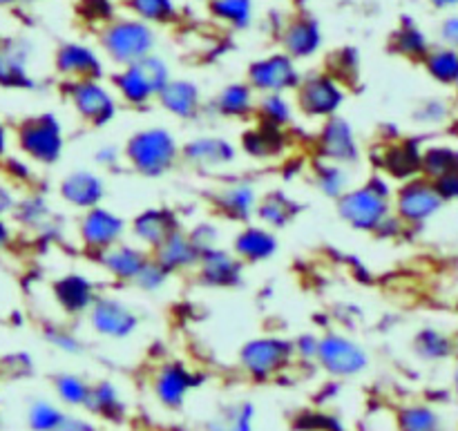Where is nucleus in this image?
Instances as JSON below:
<instances>
[{"label": "nucleus", "instance_id": "nucleus-29", "mask_svg": "<svg viewBox=\"0 0 458 431\" xmlns=\"http://www.w3.org/2000/svg\"><path fill=\"white\" fill-rule=\"evenodd\" d=\"M255 106H258V94L253 92V88L246 80H233L215 94L210 106L206 103V110L219 119L253 121Z\"/></svg>", "mask_w": 458, "mask_h": 431}, {"label": "nucleus", "instance_id": "nucleus-17", "mask_svg": "<svg viewBox=\"0 0 458 431\" xmlns=\"http://www.w3.org/2000/svg\"><path fill=\"white\" fill-rule=\"evenodd\" d=\"M182 228L183 224L174 208H168V206H148V208H143L141 213H137L130 219L128 235L132 237L134 244L152 253L170 235H174Z\"/></svg>", "mask_w": 458, "mask_h": 431}, {"label": "nucleus", "instance_id": "nucleus-50", "mask_svg": "<svg viewBox=\"0 0 458 431\" xmlns=\"http://www.w3.org/2000/svg\"><path fill=\"white\" fill-rule=\"evenodd\" d=\"M188 237L195 244V249L199 253H206V250H213L217 246H222V232H219V226L215 222H199L192 228H188Z\"/></svg>", "mask_w": 458, "mask_h": 431}, {"label": "nucleus", "instance_id": "nucleus-30", "mask_svg": "<svg viewBox=\"0 0 458 431\" xmlns=\"http://www.w3.org/2000/svg\"><path fill=\"white\" fill-rule=\"evenodd\" d=\"M150 255L170 277L192 273L201 258V253L195 249L191 237H188L186 228H182V231H177L174 235H170L168 240H165L159 249L152 250Z\"/></svg>", "mask_w": 458, "mask_h": 431}, {"label": "nucleus", "instance_id": "nucleus-18", "mask_svg": "<svg viewBox=\"0 0 458 431\" xmlns=\"http://www.w3.org/2000/svg\"><path fill=\"white\" fill-rule=\"evenodd\" d=\"M54 72L63 79V83L72 80H103L106 65L103 58L92 45L67 40L54 52Z\"/></svg>", "mask_w": 458, "mask_h": 431}, {"label": "nucleus", "instance_id": "nucleus-42", "mask_svg": "<svg viewBox=\"0 0 458 431\" xmlns=\"http://www.w3.org/2000/svg\"><path fill=\"white\" fill-rule=\"evenodd\" d=\"M392 49L401 56L410 58V61H423L432 47H429L425 31L419 25H414L410 18H405L403 25L392 34Z\"/></svg>", "mask_w": 458, "mask_h": 431}, {"label": "nucleus", "instance_id": "nucleus-24", "mask_svg": "<svg viewBox=\"0 0 458 431\" xmlns=\"http://www.w3.org/2000/svg\"><path fill=\"white\" fill-rule=\"evenodd\" d=\"M31 47L21 36H0V88L31 89L34 76L30 70Z\"/></svg>", "mask_w": 458, "mask_h": 431}, {"label": "nucleus", "instance_id": "nucleus-26", "mask_svg": "<svg viewBox=\"0 0 458 431\" xmlns=\"http://www.w3.org/2000/svg\"><path fill=\"white\" fill-rule=\"evenodd\" d=\"M157 106L165 114L174 116L179 121H195L206 112V101L201 88L191 79H173L164 85V89L157 97Z\"/></svg>", "mask_w": 458, "mask_h": 431}, {"label": "nucleus", "instance_id": "nucleus-20", "mask_svg": "<svg viewBox=\"0 0 458 431\" xmlns=\"http://www.w3.org/2000/svg\"><path fill=\"white\" fill-rule=\"evenodd\" d=\"M49 293H52V300L58 307V311L65 317L76 320V317L88 316V311L92 308L94 300L98 298L101 289L94 284L92 277L72 271L58 275L49 284Z\"/></svg>", "mask_w": 458, "mask_h": 431}, {"label": "nucleus", "instance_id": "nucleus-53", "mask_svg": "<svg viewBox=\"0 0 458 431\" xmlns=\"http://www.w3.org/2000/svg\"><path fill=\"white\" fill-rule=\"evenodd\" d=\"M94 164L101 170H116L123 164V150L116 143H103L94 152Z\"/></svg>", "mask_w": 458, "mask_h": 431}, {"label": "nucleus", "instance_id": "nucleus-43", "mask_svg": "<svg viewBox=\"0 0 458 431\" xmlns=\"http://www.w3.org/2000/svg\"><path fill=\"white\" fill-rule=\"evenodd\" d=\"M396 429L398 431H445L443 418L434 407L423 402H411L403 405L396 411Z\"/></svg>", "mask_w": 458, "mask_h": 431}, {"label": "nucleus", "instance_id": "nucleus-60", "mask_svg": "<svg viewBox=\"0 0 458 431\" xmlns=\"http://www.w3.org/2000/svg\"><path fill=\"white\" fill-rule=\"evenodd\" d=\"M429 3H432L437 9H452V7H458V0H429Z\"/></svg>", "mask_w": 458, "mask_h": 431}, {"label": "nucleus", "instance_id": "nucleus-15", "mask_svg": "<svg viewBox=\"0 0 458 431\" xmlns=\"http://www.w3.org/2000/svg\"><path fill=\"white\" fill-rule=\"evenodd\" d=\"M360 156L358 134L344 116L338 114L322 121L316 134V159L352 168V165L360 164Z\"/></svg>", "mask_w": 458, "mask_h": 431}, {"label": "nucleus", "instance_id": "nucleus-33", "mask_svg": "<svg viewBox=\"0 0 458 431\" xmlns=\"http://www.w3.org/2000/svg\"><path fill=\"white\" fill-rule=\"evenodd\" d=\"M300 204L282 190H268L259 195L258 208H255V222L262 224L268 231L277 232L289 228L298 219Z\"/></svg>", "mask_w": 458, "mask_h": 431}, {"label": "nucleus", "instance_id": "nucleus-58", "mask_svg": "<svg viewBox=\"0 0 458 431\" xmlns=\"http://www.w3.org/2000/svg\"><path fill=\"white\" fill-rule=\"evenodd\" d=\"M16 241V226L9 217H0V253L9 250Z\"/></svg>", "mask_w": 458, "mask_h": 431}, {"label": "nucleus", "instance_id": "nucleus-59", "mask_svg": "<svg viewBox=\"0 0 458 431\" xmlns=\"http://www.w3.org/2000/svg\"><path fill=\"white\" fill-rule=\"evenodd\" d=\"M7 152H9V130L7 125L0 123V164L7 159Z\"/></svg>", "mask_w": 458, "mask_h": 431}, {"label": "nucleus", "instance_id": "nucleus-13", "mask_svg": "<svg viewBox=\"0 0 458 431\" xmlns=\"http://www.w3.org/2000/svg\"><path fill=\"white\" fill-rule=\"evenodd\" d=\"M302 72H300L298 61L286 56L284 52H273L262 58H255L246 67V83L253 88L258 97L262 94H293L300 85Z\"/></svg>", "mask_w": 458, "mask_h": 431}, {"label": "nucleus", "instance_id": "nucleus-38", "mask_svg": "<svg viewBox=\"0 0 458 431\" xmlns=\"http://www.w3.org/2000/svg\"><path fill=\"white\" fill-rule=\"evenodd\" d=\"M458 174V150L452 146H429L420 152V177L437 183Z\"/></svg>", "mask_w": 458, "mask_h": 431}, {"label": "nucleus", "instance_id": "nucleus-62", "mask_svg": "<svg viewBox=\"0 0 458 431\" xmlns=\"http://www.w3.org/2000/svg\"><path fill=\"white\" fill-rule=\"evenodd\" d=\"M456 307H458V304H456Z\"/></svg>", "mask_w": 458, "mask_h": 431}, {"label": "nucleus", "instance_id": "nucleus-19", "mask_svg": "<svg viewBox=\"0 0 458 431\" xmlns=\"http://www.w3.org/2000/svg\"><path fill=\"white\" fill-rule=\"evenodd\" d=\"M259 192L253 182L249 179H231L222 186L215 188L210 195V206L215 215L233 224H250L255 219V208H258Z\"/></svg>", "mask_w": 458, "mask_h": 431}, {"label": "nucleus", "instance_id": "nucleus-51", "mask_svg": "<svg viewBox=\"0 0 458 431\" xmlns=\"http://www.w3.org/2000/svg\"><path fill=\"white\" fill-rule=\"evenodd\" d=\"M291 344H293L295 362H304V365H316L318 349H320V335L307 331V334H300L298 338L291 340Z\"/></svg>", "mask_w": 458, "mask_h": 431}, {"label": "nucleus", "instance_id": "nucleus-37", "mask_svg": "<svg viewBox=\"0 0 458 431\" xmlns=\"http://www.w3.org/2000/svg\"><path fill=\"white\" fill-rule=\"evenodd\" d=\"M52 389L58 405L65 407V410L70 411H79V410H85V405H88L92 383L79 374L61 371V374H56L52 378Z\"/></svg>", "mask_w": 458, "mask_h": 431}, {"label": "nucleus", "instance_id": "nucleus-21", "mask_svg": "<svg viewBox=\"0 0 458 431\" xmlns=\"http://www.w3.org/2000/svg\"><path fill=\"white\" fill-rule=\"evenodd\" d=\"M244 264L233 255L231 249L217 246V249L201 253L192 275H195V280L204 289L226 291L242 286V282H244Z\"/></svg>", "mask_w": 458, "mask_h": 431}, {"label": "nucleus", "instance_id": "nucleus-31", "mask_svg": "<svg viewBox=\"0 0 458 431\" xmlns=\"http://www.w3.org/2000/svg\"><path fill=\"white\" fill-rule=\"evenodd\" d=\"M85 414L92 420H101L107 425H121L128 418V402L123 393L112 380H97L89 389Z\"/></svg>", "mask_w": 458, "mask_h": 431}, {"label": "nucleus", "instance_id": "nucleus-44", "mask_svg": "<svg viewBox=\"0 0 458 431\" xmlns=\"http://www.w3.org/2000/svg\"><path fill=\"white\" fill-rule=\"evenodd\" d=\"M67 411L70 410H65V407L54 401H47V398H34L27 405L25 423L30 431H58Z\"/></svg>", "mask_w": 458, "mask_h": 431}, {"label": "nucleus", "instance_id": "nucleus-3", "mask_svg": "<svg viewBox=\"0 0 458 431\" xmlns=\"http://www.w3.org/2000/svg\"><path fill=\"white\" fill-rule=\"evenodd\" d=\"M13 143L22 159L49 168L65 155V128L54 112L30 114L13 125Z\"/></svg>", "mask_w": 458, "mask_h": 431}, {"label": "nucleus", "instance_id": "nucleus-22", "mask_svg": "<svg viewBox=\"0 0 458 431\" xmlns=\"http://www.w3.org/2000/svg\"><path fill=\"white\" fill-rule=\"evenodd\" d=\"M106 195V177L97 173V170L76 168L72 173L63 174L61 182H58V197H61L63 204L74 210H81V213L101 206Z\"/></svg>", "mask_w": 458, "mask_h": 431}, {"label": "nucleus", "instance_id": "nucleus-5", "mask_svg": "<svg viewBox=\"0 0 458 431\" xmlns=\"http://www.w3.org/2000/svg\"><path fill=\"white\" fill-rule=\"evenodd\" d=\"M157 30L134 16H114L98 27V45L110 63L128 67L157 52Z\"/></svg>", "mask_w": 458, "mask_h": 431}, {"label": "nucleus", "instance_id": "nucleus-25", "mask_svg": "<svg viewBox=\"0 0 458 431\" xmlns=\"http://www.w3.org/2000/svg\"><path fill=\"white\" fill-rule=\"evenodd\" d=\"M152 255L146 249L137 246L134 241H119L116 246L107 249L106 253L98 255L94 262L103 268L107 277L116 284L132 286V282L137 280L139 273L146 268V264L150 262Z\"/></svg>", "mask_w": 458, "mask_h": 431}, {"label": "nucleus", "instance_id": "nucleus-14", "mask_svg": "<svg viewBox=\"0 0 458 431\" xmlns=\"http://www.w3.org/2000/svg\"><path fill=\"white\" fill-rule=\"evenodd\" d=\"M204 378L182 360H168L159 365L152 374V396L164 410L182 411L191 393L201 387Z\"/></svg>", "mask_w": 458, "mask_h": 431}, {"label": "nucleus", "instance_id": "nucleus-48", "mask_svg": "<svg viewBox=\"0 0 458 431\" xmlns=\"http://www.w3.org/2000/svg\"><path fill=\"white\" fill-rule=\"evenodd\" d=\"M358 70H360V63H358V52L353 47H343L340 52H335L331 56V65L325 67V72H329L334 79H338L344 88L352 80H356Z\"/></svg>", "mask_w": 458, "mask_h": 431}, {"label": "nucleus", "instance_id": "nucleus-47", "mask_svg": "<svg viewBox=\"0 0 458 431\" xmlns=\"http://www.w3.org/2000/svg\"><path fill=\"white\" fill-rule=\"evenodd\" d=\"M45 342L65 356H81L85 351V342L72 329L63 325H47L43 329Z\"/></svg>", "mask_w": 458, "mask_h": 431}, {"label": "nucleus", "instance_id": "nucleus-61", "mask_svg": "<svg viewBox=\"0 0 458 431\" xmlns=\"http://www.w3.org/2000/svg\"><path fill=\"white\" fill-rule=\"evenodd\" d=\"M21 0H0V7H13V4H18Z\"/></svg>", "mask_w": 458, "mask_h": 431}, {"label": "nucleus", "instance_id": "nucleus-46", "mask_svg": "<svg viewBox=\"0 0 458 431\" xmlns=\"http://www.w3.org/2000/svg\"><path fill=\"white\" fill-rule=\"evenodd\" d=\"M411 347H414L416 356L425 362L447 360V358L452 356V351H454L450 335L443 334V331H438V329H432V326H428V329H420L419 334H416Z\"/></svg>", "mask_w": 458, "mask_h": 431}, {"label": "nucleus", "instance_id": "nucleus-45", "mask_svg": "<svg viewBox=\"0 0 458 431\" xmlns=\"http://www.w3.org/2000/svg\"><path fill=\"white\" fill-rule=\"evenodd\" d=\"M423 67L437 83L456 85L458 83V52L456 49L432 47L423 58Z\"/></svg>", "mask_w": 458, "mask_h": 431}, {"label": "nucleus", "instance_id": "nucleus-7", "mask_svg": "<svg viewBox=\"0 0 458 431\" xmlns=\"http://www.w3.org/2000/svg\"><path fill=\"white\" fill-rule=\"evenodd\" d=\"M347 101V88L329 72H309L302 74L300 85L293 89V106L298 114L311 121H327L338 116Z\"/></svg>", "mask_w": 458, "mask_h": 431}, {"label": "nucleus", "instance_id": "nucleus-34", "mask_svg": "<svg viewBox=\"0 0 458 431\" xmlns=\"http://www.w3.org/2000/svg\"><path fill=\"white\" fill-rule=\"evenodd\" d=\"M255 416L258 411L250 401L224 402L208 416L204 431H255Z\"/></svg>", "mask_w": 458, "mask_h": 431}, {"label": "nucleus", "instance_id": "nucleus-9", "mask_svg": "<svg viewBox=\"0 0 458 431\" xmlns=\"http://www.w3.org/2000/svg\"><path fill=\"white\" fill-rule=\"evenodd\" d=\"M369 351L358 340L343 331H327L320 335L316 367H320L329 378L352 380L369 369Z\"/></svg>", "mask_w": 458, "mask_h": 431}, {"label": "nucleus", "instance_id": "nucleus-10", "mask_svg": "<svg viewBox=\"0 0 458 431\" xmlns=\"http://www.w3.org/2000/svg\"><path fill=\"white\" fill-rule=\"evenodd\" d=\"M76 235H79V244L83 253L88 258L97 259L107 249L125 240V235H128V219L101 204L97 208L81 213L79 224H76Z\"/></svg>", "mask_w": 458, "mask_h": 431}, {"label": "nucleus", "instance_id": "nucleus-6", "mask_svg": "<svg viewBox=\"0 0 458 431\" xmlns=\"http://www.w3.org/2000/svg\"><path fill=\"white\" fill-rule=\"evenodd\" d=\"M295 362L293 344L282 335H258L246 340L237 353L242 374L253 383H273Z\"/></svg>", "mask_w": 458, "mask_h": 431}, {"label": "nucleus", "instance_id": "nucleus-36", "mask_svg": "<svg viewBox=\"0 0 458 431\" xmlns=\"http://www.w3.org/2000/svg\"><path fill=\"white\" fill-rule=\"evenodd\" d=\"M295 114L298 112H295L293 98H289V94H262L258 97L253 121L271 125V128L289 130L293 125Z\"/></svg>", "mask_w": 458, "mask_h": 431}, {"label": "nucleus", "instance_id": "nucleus-57", "mask_svg": "<svg viewBox=\"0 0 458 431\" xmlns=\"http://www.w3.org/2000/svg\"><path fill=\"white\" fill-rule=\"evenodd\" d=\"M441 40L445 47L458 52V16H450L441 25Z\"/></svg>", "mask_w": 458, "mask_h": 431}, {"label": "nucleus", "instance_id": "nucleus-23", "mask_svg": "<svg viewBox=\"0 0 458 431\" xmlns=\"http://www.w3.org/2000/svg\"><path fill=\"white\" fill-rule=\"evenodd\" d=\"M322 43H325L322 25L311 13H295L280 30L282 52L293 58V61L313 58L322 49Z\"/></svg>", "mask_w": 458, "mask_h": 431}, {"label": "nucleus", "instance_id": "nucleus-39", "mask_svg": "<svg viewBox=\"0 0 458 431\" xmlns=\"http://www.w3.org/2000/svg\"><path fill=\"white\" fill-rule=\"evenodd\" d=\"M208 13L219 25L231 30H249L255 18L253 0H208Z\"/></svg>", "mask_w": 458, "mask_h": 431}, {"label": "nucleus", "instance_id": "nucleus-1", "mask_svg": "<svg viewBox=\"0 0 458 431\" xmlns=\"http://www.w3.org/2000/svg\"><path fill=\"white\" fill-rule=\"evenodd\" d=\"M123 164L146 179H159L182 165V141L164 125L139 128L125 139Z\"/></svg>", "mask_w": 458, "mask_h": 431}, {"label": "nucleus", "instance_id": "nucleus-56", "mask_svg": "<svg viewBox=\"0 0 458 431\" xmlns=\"http://www.w3.org/2000/svg\"><path fill=\"white\" fill-rule=\"evenodd\" d=\"M58 431H98V427L92 418L79 416L76 411H67L65 420H63L61 429Z\"/></svg>", "mask_w": 458, "mask_h": 431}, {"label": "nucleus", "instance_id": "nucleus-27", "mask_svg": "<svg viewBox=\"0 0 458 431\" xmlns=\"http://www.w3.org/2000/svg\"><path fill=\"white\" fill-rule=\"evenodd\" d=\"M231 250L244 266H255V264H264L273 259L280 250V240L277 232L268 231L262 224L250 222L240 226L231 241Z\"/></svg>", "mask_w": 458, "mask_h": 431}, {"label": "nucleus", "instance_id": "nucleus-28", "mask_svg": "<svg viewBox=\"0 0 458 431\" xmlns=\"http://www.w3.org/2000/svg\"><path fill=\"white\" fill-rule=\"evenodd\" d=\"M289 130L271 128V125L258 123V121H250V125L240 137L242 152L255 161L282 159V155H286L289 150Z\"/></svg>", "mask_w": 458, "mask_h": 431}, {"label": "nucleus", "instance_id": "nucleus-41", "mask_svg": "<svg viewBox=\"0 0 458 431\" xmlns=\"http://www.w3.org/2000/svg\"><path fill=\"white\" fill-rule=\"evenodd\" d=\"M130 16L150 27H165L179 21V7L174 0H123Z\"/></svg>", "mask_w": 458, "mask_h": 431}, {"label": "nucleus", "instance_id": "nucleus-55", "mask_svg": "<svg viewBox=\"0 0 458 431\" xmlns=\"http://www.w3.org/2000/svg\"><path fill=\"white\" fill-rule=\"evenodd\" d=\"M16 186H13V183L4 177L3 170H0V217H12L13 208H16Z\"/></svg>", "mask_w": 458, "mask_h": 431}, {"label": "nucleus", "instance_id": "nucleus-49", "mask_svg": "<svg viewBox=\"0 0 458 431\" xmlns=\"http://www.w3.org/2000/svg\"><path fill=\"white\" fill-rule=\"evenodd\" d=\"M168 280V273H165L155 259H150V262L146 264V268L137 275V280L132 282V286L137 291H141V293H159L161 289H165Z\"/></svg>", "mask_w": 458, "mask_h": 431}, {"label": "nucleus", "instance_id": "nucleus-8", "mask_svg": "<svg viewBox=\"0 0 458 431\" xmlns=\"http://www.w3.org/2000/svg\"><path fill=\"white\" fill-rule=\"evenodd\" d=\"M63 97L72 112L88 128H106L119 114V98L103 80H72L63 83Z\"/></svg>", "mask_w": 458, "mask_h": 431}, {"label": "nucleus", "instance_id": "nucleus-35", "mask_svg": "<svg viewBox=\"0 0 458 431\" xmlns=\"http://www.w3.org/2000/svg\"><path fill=\"white\" fill-rule=\"evenodd\" d=\"M9 219L13 222V226L22 228V231H45L52 219V206L38 192H27V195L18 197L16 208Z\"/></svg>", "mask_w": 458, "mask_h": 431}, {"label": "nucleus", "instance_id": "nucleus-11", "mask_svg": "<svg viewBox=\"0 0 458 431\" xmlns=\"http://www.w3.org/2000/svg\"><path fill=\"white\" fill-rule=\"evenodd\" d=\"M89 331L106 340H130L141 326V317L125 300L110 293H98L92 308L85 316Z\"/></svg>", "mask_w": 458, "mask_h": 431}, {"label": "nucleus", "instance_id": "nucleus-16", "mask_svg": "<svg viewBox=\"0 0 458 431\" xmlns=\"http://www.w3.org/2000/svg\"><path fill=\"white\" fill-rule=\"evenodd\" d=\"M237 161V146L219 134H199L182 143V165L199 174H217Z\"/></svg>", "mask_w": 458, "mask_h": 431}, {"label": "nucleus", "instance_id": "nucleus-52", "mask_svg": "<svg viewBox=\"0 0 458 431\" xmlns=\"http://www.w3.org/2000/svg\"><path fill=\"white\" fill-rule=\"evenodd\" d=\"M447 114H450V110H447L445 101H438V98H429V101H423L414 110V119L419 121V123H425V125L445 123Z\"/></svg>", "mask_w": 458, "mask_h": 431}, {"label": "nucleus", "instance_id": "nucleus-54", "mask_svg": "<svg viewBox=\"0 0 458 431\" xmlns=\"http://www.w3.org/2000/svg\"><path fill=\"white\" fill-rule=\"evenodd\" d=\"M83 13L89 21L98 22V27L114 18V9H112L110 0H83Z\"/></svg>", "mask_w": 458, "mask_h": 431}, {"label": "nucleus", "instance_id": "nucleus-40", "mask_svg": "<svg viewBox=\"0 0 458 431\" xmlns=\"http://www.w3.org/2000/svg\"><path fill=\"white\" fill-rule=\"evenodd\" d=\"M313 183L318 190L327 197V199L335 201L352 188V177H349V168L338 164H329V161L316 159L311 168Z\"/></svg>", "mask_w": 458, "mask_h": 431}, {"label": "nucleus", "instance_id": "nucleus-32", "mask_svg": "<svg viewBox=\"0 0 458 431\" xmlns=\"http://www.w3.org/2000/svg\"><path fill=\"white\" fill-rule=\"evenodd\" d=\"M420 148L416 141L403 139V141L387 143L380 152V174L387 179H398V182H407L411 177L420 174Z\"/></svg>", "mask_w": 458, "mask_h": 431}, {"label": "nucleus", "instance_id": "nucleus-4", "mask_svg": "<svg viewBox=\"0 0 458 431\" xmlns=\"http://www.w3.org/2000/svg\"><path fill=\"white\" fill-rule=\"evenodd\" d=\"M170 79H173L170 65L155 52L132 65L119 67L112 74V89L119 103L132 110H146L155 106L157 97Z\"/></svg>", "mask_w": 458, "mask_h": 431}, {"label": "nucleus", "instance_id": "nucleus-2", "mask_svg": "<svg viewBox=\"0 0 458 431\" xmlns=\"http://www.w3.org/2000/svg\"><path fill=\"white\" fill-rule=\"evenodd\" d=\"M394 188L385 174L374 173L358 186H352L340 199H335L338 217L356 232L376 235L378 228L394 215Z\"/></svg>", "mask_w": 458, "mask_h": 431}, {"label": "nucleus", "instance_id": "nucleus-12", "mask_svg": "<svg viewBox=\"0 0 458 431\" xmlns=\"http://www.w3.org/2000/svg\"><path fill=\"white\" fill-rule=\"evenodd\" d=\"M443 206H445V201L441 199L434 183L420 174L403 182L392 197L394 215L405 224V228L429 222L434 215L441 213Z\"/></svg>", "mask_w": 458, "mask_h": 431}]
</instances>
